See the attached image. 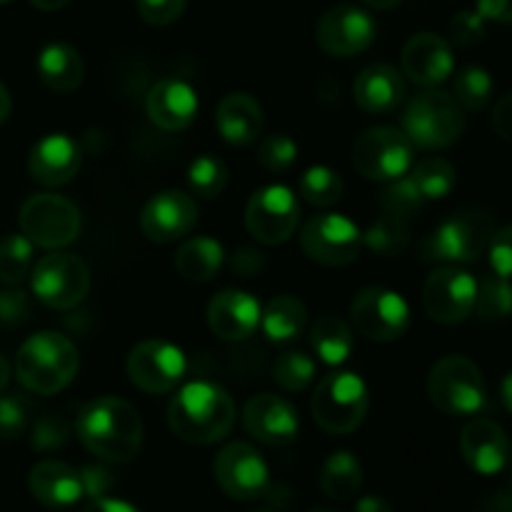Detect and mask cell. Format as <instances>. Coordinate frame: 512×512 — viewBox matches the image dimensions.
I'll return each instance as SVG.
<instances>
[{
	"label": "cell",
	"instance_id": "1",
	"mask_svg": "<svg viewBox=\"0 0 512 512\" xmlns=\"http://www.w3.org/2000/svg\"><path fill=\"white\" fill-rule=\"evenodd\" d=\"M75 433L88 453L110 465L130 463L143 448V420L138 410L115 395L90 400L78 413Z\"/></svg>",
	"mask_w": 512,
	"mask_h": 512
},
{
	"label": "cell",
	"instance_id": "2",
	"mask_svg": "<svg viewBox=\"0 0 512 512\" xmlns=\"http://www.w3.org/2000/svg\"><path fill=\"white\" fill-rule=\"evenodd\" d=\"M235 403L220 385L195 380L178 390L168 405V428L190 445H213L230 433Z\"/></svg>",
	"mask_w": 512,
	"mask_h": 512
},
{
	"label": "cell",
	"instance_id": "3",
	"mask_svg": "<svg viewBox=\"0 0 512 512\" xmlns=\"http://www.w3.org/2000/svg\"><path fill=\"white\" fill-rule=\"evenodd\" d=\"M78 368V348L65 335L50 330L25 340L15 358L20 385L35 395H55L65 390L78 375Z\"/></svg>",
	"mask_w": 512,
	"mask_h": 512
},
{
	"label": "cell",
	"instance_id": "4",
	"mask_svg": "<svg viewBox=\"0 0 512 512\" xmlns=\"http://www.w3.org/2000/svg\"><path fill=\"white\" fill-rule=\"evenodd\" d=\"M403 133L418 148H450L465 133L463 105L443 90H425V93L415 95L405 108Z\"/></svg>",
	"mask_w": 512,
	"mask_h": 512
},
{
	"label": "cell",
	"instance_id": "5",
	"mask_svg": "<svg viewBox=\"0 0 512 512\" xmlns=\"http://www.w3.org/2000/svg\"><path fill=\"white\" fill-rule=\"evenodd\" d=\"M428 395L440 413L453 418L478 415L488 403L483 373L465 355H445L430 368Z\"/></svg>",
	"mask_w": 512,
	"mask_h": 512
},
{
	"label": "cell",
	"instance_id": "6",
	"mask_svg": "<svg viewBox=\"0 0 512 512\" xmlns=\"http://www.w3.org/2000/svg\"><path fill=\"white\" fill-rule=\"evenodd\" d=\"M493 233V218L485 210H463L420 243V258L428 263H475L488 250Z\"/></svg>",
	"mask_w": 512,
	"mask_h": 512
},
{
	"label": "cell",
	"instance_id": "7",
	"mask_svg": "<svg viewBox=\"0 0 512 512\" xmlns=\"http://www.w3.org/2000/svg\"><path fill=\"white\" fill-rule=\"evenodd\" d=\"M370 408L368 385L355 373H333L320 380L313 395V420L330 435H348L363 425Z\"/></svg>",
	"mask_w": 512,
	"mask_h": 512
},
{
	"label": "cell",
	"instance_id": "8",
	"mask_svg": "<svg viewBox=\"0 0 512 512\" xmlns=\"http://www.w3.org/2000/svg\"><path fill=\"white\" fill-rule=\"evenodd\" d=\"M35 298L53 310H73L90 290V270L78 255L53 250L35 263L30 273Z\"/></svg>",
	"mask_w": 512,
	"mask_h": 512
},
{
	"label": "cell",
	"instance_id": "9",
	"mask_svg": "<svg viewBox=\"0 0 512 512\" xmlns=\"http://www.w3.org/2000/svg\"><path fill=\"white\" fill-rule=\"evenodd\" d=\"M413 143L408 135L398 128H370L355 140L353 145V165L363 178L375 183H390L413 168Z\"/></svg>",
	"mask_w": 512,
	"mask_h": 512
},
{
	"label": "cell",
	"instance_id": "10",
	"mask_svg": "<svg viewBox=\"0 0 512 512\" xmlns=\"http://www.w3.org/2000/svg\"><path fill=\"white\" fill-rule=\"evenodd\" d=\"M20 230L33 245L60 250L75 243L80 233V213L68 198L55 193H38L20 208Z\"/></svg>",
	"mask_w": 512,
	"mask_h": 512
},
{
	"label": "cell",
	"instance_id": "11",
	"mask_svg": "<svg viewBox=\"0 0 512 512\" xmlns=\"http://www.w3.org/2000/svg\"><path fill=\"white\" fill-rule=\"evenodd\" d=\"M363 245V233L350 218L340 213L313 215L300 230V248L325 268H345L355 263Z\"/></svg>",
	"mask_w": 512,
	"mask_h": 512
},
{
	"label": "cell",
	"instance_id": "12",
	"mask_svg": "<svg viewBox=\"0 0 512 512\" xmlns=\"http://www.w3.org/2000/svg\"><path fill=\"white\" fill-rule=\"evenodd\" d=\"M350 320L363 338L373 343H393L410 325V308L403 295L388 288H363L350 303Z\"/></svg>",
	"mask_w": 512,
	"mask_h": 512
},
{
	"label": "cell",
	"instance_id": "13",
	"mask_svg": "<svg viewBox=\"0 0 512 512\" xmlns=\"http://www.w3.org/2000/svg\"><path fill=\"white\" fill-rule=\"evenodd\" d=\"M300 223V203L285 185H265L255 190L245 208V228L258 243L283 245L293 238Z\"/></svg>",
	"mask_w": 512,
	"mask_h": 512
},
{
	"label": "cell",
	"instance_id": "14",
	"mask_svg": "<svg viewBox=\"0 0 512 512\" xmlns=\"http://www.w3.org/2000/svg\"><path fill=\"white\" fill-rule=\"evenodd\" d=\"M213 475L220 490L233 500H258L273 490L270 470L260 450L248 443H230L215 455Z\"/></svg>",
	"mask_w": 512,
	"mask_h": 512
},
{
	"label": "cell",
	"instance_id": "15",
	"mask_svg": "<svg viewBox=\"0 0 512 512\" xmlns=\"http://www.w3.org/2000/svg\"><path fill=\"white\" fill-rule=\"evenodd\" d=\"M185 368H188V360L183 350L158 338L135 345L125 363L130 383L148 395L170 393L183 380Z\"/></svg>",
	"mask_w": 512,
	"mask_h": 512
},
{
	"label": "cell",
	"instance_id": "16",
	"mask_svg": "<svg viewBox=\"0 0 512 512\" xmlns=\"http://www.w3.org/2000/svg\"><path fill=\"white\" fill-rule=\"evenodd\" d=\"M478 280L455 265L433 270L423 285V308L435 323L460 325L473 315Z\"/></svg>",
	"mask_w": 512,
	"mask_h": 512
},
{
	"label": "cell",
	"instance_id": "17",
	"mask_svg": "<svg viewBox=\"0 0 512 512\" xmlns=\"http://www.w3.org/2000/svg\"><path fill=\"white\" fill-rule=\"evenodd\" d=\"M375 33H378V23L373 15L350 3L325 10L315 25V40L320 50L333 58H353V55L365 53L373 45Z\"/></svg>",
	"mask_w": 512,
	"mask_h": 512
},
{
	"label": "cell",
	"instance_id": "18",
	"mask_svg": "<svg viewBox=\"0 0 512 512\" xmlns=\"http://www.w3.org/2000/svg\"><path fill=\"white\" fill-rule=\"evenodd\" d=\"M198 223V205L183 190H163L145 203L140 213V230L153 243L168 245L185 238Z\"/></svg>",
	"mask_w": 512,
	"mask_h": 512
},
{
	"label": "cell",
	"instance_id": "19",
	"mask_svg": "<svg viewBox=\"0 0 512 512\" xmlns=\"http://www.w3.org/2000/svg\"><path fill=\"white\" fill-rule=\"evenodd\" d=\"M243 425L248 435L270 448H285L298 440V410L285 398L273 393H260L248 400L243 410Z\"/></svg>",
	"mask_w": 512,
	"mask_h": 512
},
{
	"label": "cell",
	"instance_id": "20",
	"mask_svg": "<svg viewBox=\"0 0 512 512\" xmlns=\"http://www.w3.org/2000/svg\"><path fill=\"white\" fill-rule=\"evenodd\" d=\"M403 73L420 88H435L453 75L455 55L445 38L418 33L403 48Z\"/></svg>",
	"mask_w": 512,
	"mask_h": 512
},
{
	"label": "cell",
	"instance_id": "21",
	"mask_svg": "<svg viewBox=\"0 0 512 512\" xmlns=\"http://www.w3.org/2000/svg\"><path fill=\"white\" fill-rule=\"evenodd\" d=\"M145 113L155 128L165 133L185 130L198 115V93L180 78H165L150 88L145 100Z\"/></svg>",
	"mask_w": 512,
	"mask_h": 512
},
{
	"label": "cell",
	"instance_id": "22",
	"mask_svg": "<svg viewBox=\"0 0 512 512\" xmlns=\"http://www.w3.org/2000/svg\"><path fill=\"white\" fill-rule=\"evenodd\" d=\"M260 303L245 290H223L208 303V328L225 343L248 340L260 325Z\"/></svg>",
	"mask_w": 512,
	"mask_h": 512
},
{
	"label": "cell",
	"instance_id": "23",
	"mask_svg": "<svg viewBox=\"0 0 512 512\" xmlns=\"http://www.w3.org/2000/svg\"><path fill=\"white\" fill-rule=\"evenodd\" d=\"M30 178L45 188L70 183L80 170V148L70 135L53 133L33 145L28 158Z\"/></svg>",
	"mask_w": 512,
	"mask_h": 512
},
{
	"label": "cell",
	"instance_id": "24",
	"mask_svg": "<svg viewBox=\"0 0 512 512\" xmlns=\"http://www.w3.org/2000/svg\"><path fill=\"white\" fill-rule=\"evenodd\" d=\"M460 453L478 475H498L510 460V440L498 423L478 418L460 433Z\"/></svg>",
	"mask_w": 512,
	"mask_h": 512
},
{
	"label": "cell",
	"instance_id": "25",
	"mask_svg": "<svg viewBox=\"0 0 512 512\" xmlns=\"http://www.w3.org/2000/svg\"><path fill=\"white\" fill-rule=\"evenodd\" d=\"M405 93H408V88H405L403 73L385 63L363 68L353 83L355 103L370 115H383L395 110L403 103Z\"/></svg>",
	"mask_w": 512,
	"mask_h": 512
},
{
	"label": "cell",
	"instance_id": "26",
	"mask_svg": "<svg viewBox=\"0 0 512 512\" xmlns=\"http://www.w3.org/2000/svg\"><path fill=\"white\" fill-rule=\"evenodd\" d=\"M28 490L40 505L50 510H63L83 498V480L80 470L60 463V460H43L28 475Z\"/></svg>",
	"mask_w": 512,
	"mask_h": 512
},
{
	"label": "cell",
	"instance_id": "27",
	"mask_svg": "<svg viewBox=\"0 0 512 512\" xmlns=\"http://www.w3.org/2000/svg\"><path fill=\"white\" fill-rule=\"evenodd\" d=\"M215 125L230 145H250L263 133V108L248 93H228L215 110Z\"/></svg>",
	"mask_w": 512,
	"mask_h": 512
},
{
	"label": "cell",
	"instance_id": "28",
	"mask_svg": "<svg viewBox=\"0 0 512 512\" xmlns=\"http://www.w3.org/2000/svg\"><path fill=\"white\" fill-rule=\"evenodd\" d=\"M38 75L53 93H73L85 80V63L68 43H50L38 55Z\"/></svg>",
	"mask_w": 512,
	"mask_h": 512
},
{
	"label": "cell",
	"instance_id": "29",
	"mask_svg": "<svg viewBox=\"0 0 512 512\" xmlns=\"http://www.w3.org/2000/svg\"><path fill=\"white\" fill-rule=\"evenodd\" d=\"M223 263L225 250L213 238H193L175 253V270L185 283H208L220 273Z\"/></svg>",
	"mask_w": 512,
	"mask_h": 512
},
{
	"label": "cell",
	"instance_id": "30",
	"mask_svg": "<svg viewBox=\"0 0 512 512\" xmlns=\"http://www.w3.org/2000/svg\"><path fill=\"white\" fill-rule=\"evenodd\" d=\"M360 488H363V468H360V460L350 450L330 453L323 468H320V490L330 500L345 503V500H353L360 493Z\"/></svg>",
	"mask_w": 512,
	"mask_h": 512
},
{
	"label": "cell",
	"instance_id": "31",
	"mask_svg": "<svg viewBox=\"0 0 512 512\" xmlns=\"http://www.w3.org/2000/svg\"><path fill=\"white\" fill-rule=\"evenodd\" d=\"M260 323H263L265 335L273 343H285V340L298 338L308 325V308L303 300L295 295H278L265 305L260 313Z\"/></svg>",
	"mask_w": 512,
	"mask_h": 512
},
{
	"label": "cell",
	"instance_id": "32",
	"mask_svg": "<svg viewBox=\"0 0 512 512\" xmlns=\"http://www.w3.org/2000/svg\"><path fill=\"white\" fill-rule=\"evenodd\" d=\"M310 345L328 365H343L353 353V330L338 315H320L310 328Z\"/></svg>",
	"mask_w": 512,
	"mask_h": 512
},
{
	"label": "cell",
	"instance_id": "33",
	"mask_svg": "<svg viewBox=\"0 0 512 512\" xmlns=\"http://www.w3.org/2000/svg\"><path fill=\"white\" fill-rule=\"evenodd\" d=\"M408 178L420 190L425 200H440L453 193L458 183V173L453 165L443 158H425L408 170Z\"/></svg>",
	"mask_w": 512,
	"mask_h": 512
},
{
	"label": "cell",
	"instance_id": "34",
	"mask_svg": "<svg viewBox=\"0 0 512 512\" xmlns=\"http://www.w3.org/2000/svg\"><path fill=\"white\" fill-rule=\"evenodd\" d=\"M298 193L315 208H330L343 198L345 185L338 170L328 168V165H313L300 175Z\"/></svg>",
	"mask_w": 512,
	"mask_h": 512
},
{
	"label": "cell",
	"instance_id": "35",
	"mask_svg": "<svg viewBox=\"0 0 512 512\" xmlns=\"http://www.w3.org/2000/svg\"><path fill=\"white\" fill-rule=\"evenodd\" d=\"M363 243L373 250L380 258H398L408 250L410 230L408 220L393 218V215H383L378 223L370 225L363 233Z\"/></svg>",
	"mask_w": 512,
	"mask_h": 512
},
{
	"label": "cell",
	"instance_id": "36",
	"mask_svg": "<svg viewBox=\"0 0 512 512\" xmlns=\"http://www.w3.org/2000/svg\"><path fill=\"white\" fill-rule=\"evenodd\" d=\"M315 360L303 350H288L273 365V380L285 393H303L315 380Z\"/></svg>",
	"mask_w": 512,
	"mask_h": 512
},
{
	"label": "cell",
	"instance_id": "37",
	"mask_svg": "<svg viewBox=\"0 0 512 512\" xmlns=\"http://www.w3.org/2000/svg\"><path fill=\"white\" fill-rule=\"evenodd\" d=\"M453 98L463 110H483L493 98V75L480 65H468L455 75Z\"/></svg>",
	"mask_w": 512,
	"mask_h": 512
},
{
	"label": "cell",
	"instance_id": "38",
	"mask_svg": "<svg viewBox=\"0 0 512 512\" xmlns=\"http://www.w3.org/2000/svg\"><path fill=\"white\" fill-rule=\"evenodd\" d=\"M33 265V243L20 235H5L0 240V280L5 285H20L30 275Z\"/></svg>",
	"mask_w": 512,
	"mask_h": 512
},
{
	"label": "cell",
	"instance_id": "39",
	"mask_svg": "<svg viewBox=\"0 0 512 512\" xmlns=\"http://www.w3.org/2000/svg\"><path fill=\"white\" fill-rule=\"evenodd\" d=\"M475 313L483 320H505L512 315V285L510 278L488 275L483 283H478L475 295Z\"/></svg>",
	"mask_w": 512,
	"mask_h": 512
},
{
	"label": "cell",
	"instance_id": "40",
	"mask_svg": "<svg viewBox=\"0 0 512 512\" xmlns=\"http://www.w3.org/2000/svg\"><path fill=\"white\" fill-rule=\"evenodd\" d=\"M188 185L200 198H218L228 185V168L215 155H200L190 163Z\"/></svg>",
	"mask_w": 512,
	"mask_h": 512
},
{
	"label": "cell",
	"instance_id": "41",
	"mask_svg": "<svg viewBox=\"0 0 512 512\" xmlns=\"http://www.w3.org/2000/svg\"><path fill=\"white\" fill-rule=\"evenodd\" d=\"M423 203L425 198L420 195V190L415 188V183L408 178V175L393 180V185L385 190L383 200H380L383 213L393 215V218H400V220H408L410 215L418 213V210L423 208Z\"/></svg>",
	"mask_w": 512,
	"mask_h": 512
},
{
	"label": "cell",
	"instance_id": "42",
	"mask_svg": "<svg viewBox=\"0 0 512 512\" xmlns=\"http://www.w3.org/2000/svg\"><path fill=\"white\" fill-rule=\"evenodd\" d=\"M295 160H298V145L288 135H265L258 143V163L268 173H288L295 165Z\"/></svg>",
	"mask_w": 512,
	"mask_h": 512
},
{
	"label": "cell",
	"instance_id": "43",
	"mask_svg": "<svg viewBox=\"0 0 512 512\" xmlns=\"http://www.w3.org/2000/svg\"><path fill=\"white\" fill-rule=\"evenodd\" d=\"M450 40L458 48H473L485 38V18L478 10H460L448 25Z\"/></svg>",
	"mask_w": 512,
	"mask_h": 512
},
{
	"label": "cell",
	"instance_id": "44",
	"mask_svg": "<svg viewBox=\"0 0 512 512\" xmlns=\"http://www.w3.org/2000/svg\"><path fill=\"white\" fill-rule=\"evenodd\" d=\"M70 438V428L60 415H43V418L35 423L33 428V448L40 453H48V450L63 448L65 440Z\"/></svg>",
	"mask_w": 512,
	"mask_h": 512
},
{
	"label": "cell",
	"instance_id": "45",
	"mask_svg": "<svg viewBox=\"0 0 512 512\" xmlns=\"http://www.w3.org/2000/svg\"><path fill=\"white\" fill-rule=\"evenodd\" d=\"M28 425V410L20 398L0 395V440H13L25 433Z\"/></svg>",
	"mask_w": 512,
	"mask_h": 512
},
{
	"label": "cell",
	"instance_id": "46",
	"mask_svg": "<svg viewBox=\"0 0 512 512\" xmlns=\"http://www.w3.org/2000/svg\"><path fill=\"white\" fill-rule=\"evenodd\" d=\"M30 315V300L18 285L0 290V325L5 328H15L23 325Z\"/></svg>",
	"mask_w": 512,
	"mask_h": 512
},
{
	"label": "cell",
	"instance_id": "47",
	"mask_svg": "<svg viewBox=\"0 0 512 512\" xmlns=\"http://www.w3.org/2000/svg\"><path fill=\"white\" fill-rule=\"evenodd\" d=\"M188 0H135L140 18L150 25H170L183 15Z\"/></svg>",
	"mask_w": 512,
	"mask_h": 512
},
{
	"label": "cell",
	"instance_id": "48",
	"mask_svg": "<svg viewBox=\"0 0 512 512\" xmlns=\"http://www.w3.org/2000/svg\"><path fill=\"white\" fill-rule=\"evenodd\" d=\"M490 268L500 278H512V225L495 230L488 243Z\"/></svg>",
	"mask_w": 512,
	"mask_h": 512
},
{
	"label": "cell",
	"instance_id": "49",
	"mask_svg": "<svg viewBox=\"0 0 512 512\" xmlns=\"http://www.w3.org/2000/svg\"><path fill=\"white\" fill-rule=\"evenodd\" d=\"M80 480H83V493L88 498H105L115 485V475L108 465H88L80 470Z\"/></svg>",
	"mask_w": 512,
	"mask_h": 512
},
{
	"label": "cell",
	"instance_id": "50",
	"mask_svg": "<svg viewBox=\"0 0 512 512\" xmlns=\"http://www.w3.org/2000/svg\"><path fill=\"white\" fill-rule=\"evenodd\" d=\"M265 258L260 250L255 248H240L238 253L233 255V270L240 275V278H253V275L263 273Z\"/></svg>",
	"mask_w": 512,
	"mask_h": 512
},
{
	"label": "cell",
	"instance_id": "51",
	"mask_svg": "<svg viewBox=\"0 0 512 512\" xmlns=\"http://www.w3.org/2000/svg\"><path fill=\"white\" fill-rule=\"evenodd\" d=\"M493 130L500 140L512 143V93L503 95L493 108Z\"/></svg>",
	"mask_w": 512,
	"mask_h": 512
},
{
	"label": "cell",
	"instance_id": "52",
	"mask_svg": "<svg viewBox=\"0 0 512 512\" xmlns=\"http://www.w3.org/2000/svg\"><path fill=\"white\" fill-rule=\"evenodd\" d=\"M478 13L493 23L512 25V0H478Z\"/></svg>",
	"mask_w": 512,
	"mask_h": 512
},
{
	"label": "cell",
	"instance_id": "53",
	"mask_svg": "<svg viewBox=\"0 0 512 512\" xmlns=\"http://www.w3.org/2000/svg\"><path fill=\"white\" fill-rule=\"evenodd\" d=\"M80 512H140L135 505L125 503V500L115 498H90V503L85 505Z\"/></svg>",
	"mask_w": 512,
	"mask_h": 512
},
{
	"label": "cell",
	"instance_id": "54",
	"mask_svg": "<svg viewBox=\"0 0 512 512\" xmlns=\"http://www.w3.org/2000/svg\"><path fill=\"white\" fill-rule=\"evenodd\" d=\"M355 512H395V510L393 505H390L385 498H380V495H365V498H360L358 505H355Z\"/></svg>",
	"mask_w": 512,
	"mask_h": 512
},
{
	"label": "cell",
	"instance_id": "55",
	"mask_svg": "<svg viewBox=\"0 0 512 512\" xmlns=\"http://www.w3.org/2000/svg\"><path fill=\"white\" fill-rule=\"evenodd\" d=\"M70 0H30V5L38 10H43V13H50V10H60L63 5H68Z\"/></svg>",
	"mask_w": 512,
	"mask_h": 512
},
{
	"label": "cell",
	"instance_id": "56",
	"mask_svg": "<svg viewBox=\"0 0 512 512\" xmlns=\"http://www.w3.org/2000/svg\"><path fill=\"white\" fill-rule=\"evenodd\" d=\"M500 393H503L505 408H508L510 415H512V370L503 378V385H500Z\"/></svg>",
	"mask_w": 512,
	"mask_h": 512
},
{
	"label": "cell",
	"instance_id": "57",
	"mask_svg": "<svg viewBox=\"0 0 512 512\" xmlns=\"http://www.w3.org/2000/svg\"><path fill=\"white\" fill-rule=\"evenodd\" d=\"M10 115V95L8 90H5V85L0 83V123H5Z\"/></svg>",
	"mask_w": 512,
	"mask_h": 512
},
{
	"label": "cell",
	"instance_id": "58",
	"mask_svg": "<svg viewBox=\"0 0 512 512\" xmlns=\"http://www.w3.org/2000/svg\"><path fill=\"white\" fill-rule=\"evenodd\" d=\"M363 3L368 5V8H375V10H390V8H395V5L403 3V0H363Z\"/></svg>",
	"mask_w": 512,
	"mask_h": 512
},
{
	"label": "cell",
	"instance_id": "59",
	"mask_svg": "<svg viewBox=\"0 0 512 512\" xmlns=\"http://www.w3.org/2000/svg\"><path fill=\"white\" fill-rule=\"evenodd\" d=\"M8 380H10V363L5 360V355H0V393L5 390Z\"/></svg>",
	"mask_w": 512,
	"mask_h": 512
},
{
	"label": "cell",
	"instance_id": "60",
	"mask_svg": "<svg viewBox=\"0 0 512 512\" xmlns=\"http://www.w3.org/2000/svg\"><path fill=\"white\" fill-rule=\"evenodd\" d=\"M310 512H343V510H338V508H315V510H310Z\"/></svg>",
	"mask_w": 512,
	"mask_h": 512
},
{
	"label": "cell",
	"instance_id": "61",
	"mask_svg": "<svg viewBox=\"0 0 512 512\" xmlns=\"http://www.w3.org/2000/svg\"><path fill=\"white\" fill-rule=\"evenodd\" d=\"M250 512H275V510H270V508H255V510H250Z\"/></svg>",
	"mask_w": 512,
	"mask_h": 512
},
{
	"label": "cell",
	"instance_id": "62",
	"mask_svg": "<svg viewBox=\"0 0 512 512\" xmlns=\"http://www.w3.org/2000/svg\"><path fill=\"white\" fill-rule=\"evenodd\" d=\"M0 3H8V0H0Z\"/></svg>",
	"mask_w": 512,
	"mask_h": 512
}]
</instances>
